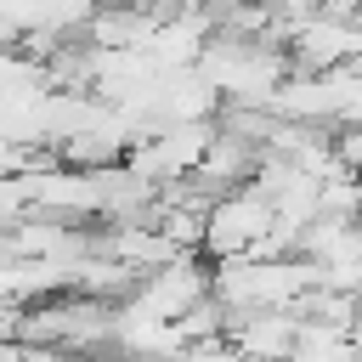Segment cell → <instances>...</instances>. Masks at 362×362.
Instances as JSON below:
<instances>
[{
  "instance_id": "6da1fadb",
  "label": "cell",
  "mask_w": 362,
  "mask_h": 362,
  "mask_svg": "<svg viewBox=\"0 0 362 362\" xmlns=\"http://www.w3.org/2000/svg\"><path fill=\"white\" fill-rule=\"evenodd\" d=\"M317 288V260L283 255V260H215V300L226 311H300V300Z\"/></svg>"
},
{
  "instance_id": "7a4b0ae2",
  "label": "cell",
  "mask_w": 362,
  "mask_h": 362,
  "mask_svg": "<svg viewBox=\"0 0 362 362\" xmlns=\"http://www.w3.org/2000/svg\"><path fill=\"white\" fill-rule=\"evenodd\" d=\"M204 79L226 96V107H272L277 85L288 79V62L272 40H243V34H221L209 40V51L198 57Z\"/></svg>"
},
{
  "instance_id": "3957f363",
  "label": "cell",
  "mask_w": 362,
  "mask_h": 362,
  "mask_svg": "<svg viewBox=\"0 0 362 362\" xmlns=\"http://www.w3.org/2000/svg\"><path fill=\"white\" fill-rule=\"evenodd\" d=\"M215 130H221L215 119L164 124V130L141 136V141L124 153V164H130L141 181H153V187H175V181H187V175H198V164H204V153H209Z\"/></svg>"
},
{
  "instance_id": "277c9868",
  "label": "cell",
  "mask_w": 362,
  "mask_h": 362,
  "mask_svg": "<svg viewBox=\"0 0 362 362\" xmlns=\"http://www.w3.org/2000/svg\"><path fill=\"white\" fill-rule=\"evenodd\" d=\"M272 226H277V209H272V198H266L255 181L226 187V192L209 204V221H204V255H215V260H238V255H249Z\"/></svg>"
},
{
  "instance_id": "5b68a950",
  "label": "cell",
  "mask_w": 362,
  "mask_h": 362,
  "mask_svg": "<svg viewBox=\"0 0 362 362\" xmlns=\"http://www.w3.org/2000/svg\"><path fill=\"white\" fill-rule=\"evenodd\" d=\"M215 294V272H204L192 255H175L170 266H153L141 283H136V294H130V305H141V311H153V317H170V322H181L198 300H209Z\"/></svg>"
},
{
  "instance_id": "8992f818",
  "label": "cell",
  "mask_w": 362,
  "mask_h": 362,
  "mask_svg": "<svg viewBox=\"0 0 362 362\" xmlns=\"http://www.w3.org/2000/svg\"><path fill=\"white\" fill-rule=\"evenodd\" d=\"M356 57H362V17H328V11H317L288 40V62L305 68V74H334V68H345Z\"/></svg>"
},
{
  "instance_id": "52a82bcc",
  "label": "cell",
  "mask_w": 362,
  "mask_h": 362,
  "mask_svg": "<svg viewBox=\"0 0 362 362\" xmlns=\"http://www.w3.org/2000/svg\"><path fill=\"white\" fill-rule=\"evenodd\" d=\"M226 339L249 362H288L300 339V311H232Z\"/></svg>"
},
{
  "instance_id": "ba28073f",
  "label": "cell",
  "mask_w": 362,
  "mask_h": 362,
  "mask_svg": "<svg viewBox=\"0 0 362 362\" xmlns=\"http://www.w3.org/2000/svg\"><path fill=\"white\" fill-rule=\"evenodd\" d=\"M288 362H356V328L322 322V317H300V339H294Z\"/></svg>"
},
{
  "instance_id": "9c48e42d",
  "label": "cell",
  "mask_w": 362,
  "mask_h": 362,
  "mask_svg": "<svg viewBox=\"0 0 362 362\" xmlns=\"http://www.w3.org/2000/svg\"><path fill=\"white\" fill-rule=\"evenodd\" d=\"M334 158L345 175H362V124H334Z\"/></svg>"
}]
</instances>
